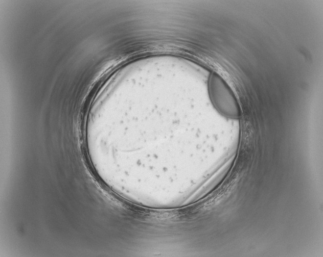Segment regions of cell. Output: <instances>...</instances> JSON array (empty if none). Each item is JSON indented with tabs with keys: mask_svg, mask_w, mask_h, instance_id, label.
I'll use <instances>...</instances> for the list:
<instances>
[{
	"mask_svg": "<svg viewBox=\"0 0 323 257\" xmlns=\"http://www.w3.org/2000/svg\"><path fill=\"white\" fill-rule=\"evenodd\" d=\"M208 93L212 105L221 115L232 119L240 118L241 111L235 93L223 78L215 72L209 77Z\"/></svg>",
	"mask_w": 323,
	"mask_h": 257,
	"instance_id": "6da1fadb",
	"label": "cell"
}]
</instances>
